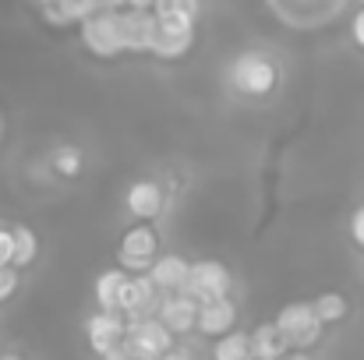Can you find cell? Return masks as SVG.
<instances>
[{"instance_id":"obj_27","label":"cell","mask_w":364,"mask_h":360,"mask_svg":"<svg viewBox=\"0 0 364 360\" xmlns=\"http://www.w3.org/2000/svg\"><path fill=\"white\" fill-rule=\"evenodd\" d=\"M121 7H131V11H152V0H121Z\"/></svg>"},{"instance_id":"obj_8","label":"cell","mask_w":364,"mask_h":360,"mask_svg":"<svg viewBox=\"0 0 364 360\" xmlns=\"http://www.w3.org/2000/svg\"><path fill=\"white\" fill-rule=\"evenodd\" d=\"M159 297H163V293L152 286V279H149L145 272H134V276H127V283H124L117 311H121L127 322H131V318H152L156 307H159Z\"/></svg>"},{"instance_id":"obj_22","label":"cell","mask_w":364,"mask_h":360,"mask_svg":"<svg viewBox=\"0 0 364 360\" xmlns=\"http://www.w3.org/2000/svg\"><path fill=\"white\" fill-rule=\"evenodd\" d=\"M14 290H18V268L0 265V304H4V300H11V297H14Z\"/></svg>"},{"instance_id":"obj_31","label":"cell","mask_w":364,"mask_h":360,"mask_svg":"<svg viewBox=\"0 0 364 360\" xmlns=\"http://www.w3.org/2000/svg\"><path fill=\"white\" fill-rule=\"evenodd\" d=\"M361 4H364V0H361Z\"/></svg>"},{"instance_id":"obj_7","label":"cell","mask_w":364,"mask_h":360,"mask_svg":"<svg viewBox=\"0 0 364 360\" xmlns=\"http://www.w3.org/2000/svg\"><path fill=\"white\" fill-rule=\"evenodd\" d=\"M195 46V25L181 18H156V32L149 43V53L159 60H181Z\"/></svg>"},{"instance_id":"obj_11","label":"cell","mask_w":364,"mask_h":360,"mask_svg":"<svg viewBox=\"0 0 364 360\" xmlns=\"http://www.w3.org/2000/svg\"><path fill=\"white\" fill-rule=\"evenodd\" d=\"M237 329V304L230 297H220V300H205L198 304V315H195V332L205 336V339H220L227 332Z\"/></svg>"},{"instance_id":"obj_26","label":"cell","mask_w":364,"mask_h":360,"mask_svg":"<svg viewBox=\"0 0 364 360\" xmlns=\"http://www.w3.org/2000/svg\"><path fill=\"white\" fill-rule=\"evenodd\" d=\"M159 360H195V354H191V350H184V347H173V350H166Z\"/></svg>"},{"instance_id":"obj_3","label":"cell","mask_w":364,"mask_h":360,"mask_svg":"<svg viewBox=\"0 0 364 360\" xmlns=\"http://www.w3.org/2000/svg\"><path fill=\"white\" fill-rule=\"evenodd\" d=\"M177 339L159 325V318H131L127 329H124V343L121 350L131 360H159L166 350H173Z\"/></svg>"},{"instance_id":"obj_16","label":"cell","mask_w":364,"mask_h":360,"mask_svg":"<svg viewBox=\"0 0 364 360\" xmlns=\"http://www.w3.org/2000/svg\"><path fill=\"white\" fill-rule=\"evenodd\" d=\"M39 258V237L32 227H11V268H28Z\"/></svg>"},{"instance_id":"obj_5","label":"cell","mask_w":364,"mask_h":360,"mask_svg":"<svg viewBox=\"0 0 364 360\" xmlns=\"http://www.w3.org/2000/svg\"><path fill=\"white\" fill-rule=\"evenodd\" d=\"M78 32H82V43L92 57H117L121 50V36H117V11H107V7H96L92 14H85L78 21Z\"/></svg>"},{"instance_id":"obj_17","label":"cell","mask_w":364,"mask_h":360,"mask_svg":"<svg viewBox=\"0 0 364 360\" xmlns=\"http://www.w3.org/2000/svg\"><path fill=\"white\" fill-rule=\"evenodd\" d=\"M127 276L131 272H124V268H107V272L96 276V304H100V311H117Z\"/></svg>"},{"instance_id":"obj_1","label":"cell","mask_w":364,"mask_h":360,"mask_svg":"<svg viewBox=\"0 0 364 360\" xmlns=\"http://www.w3.org/2000/svg\"><path fill=\"white\" fill-rule=\"evenodd\" d=\"M230 85L241 92V96H251V99H262L269 96L276 85H279V67L272 57L258 53V50H244L234 57L230 64Z\"/></svg>"},{"instance_id":"obj_19","label":"cell","mask_w":364,"mask_h":360,"mask_svg":"<svg viewBox=\"0 0 364 360\" xmlns=\"http://www.w3.org/2000/svg\"><path fill=\"white\" fill-rule=\"evenodd\" d=\"M213 360H251V343H247V332L234 329L220 339H213Z\"/></svg>"},{"instance_id":"obj_13","label":"cell","mask_w":364,"mask_h":360,"mask_svg":"<svg viewBox=\"0 0 364 360\" xmlns=\"http://www.w3.org/2000/svg\"><path fill=\"white\" fill-rule=\"evenodd\" d=\"M124 209L138 219V223H152L163 216L166 209V191L156 180H134L124 195Z\"/></svg>"},{"instance_id":"obj_25","label":"cell","mask_w":364,"mask_h":360,"mask_svg":"<svg viewBox=\"0 0 364 360\" xmlns=\"http://www.w3.org/2000/svg\"><path fill=\"white\" fill-rule=\"evenodd\" d=\"M0 265H11V230L0 227Z\"/></svg>"},{"instance_id":"obj_29","label":"cell","mask_w":364,"mask_h":360,"mask_svg":"<svg viewBox=\"0 0 364 360\" xmlns=\"http://www.w3.org/2000/svg\"><path fill=\"white\" fill-rule=\"evenodd\" d=\"M0 360H25V357H18V354H0Z\"/></svg>"},{"instance_id":"obj_2","label":"cell","mask_w":364,"mask_h":360,"mask_svg":"<svg viewBox=\"0 0 364 360\" xmlns=\"http://www.w3.org/2000/svg\"><path fill=\"white\" fill-rule=\"evenodd\" d=\"M272 325L279 329V336L287 339V347L297 350V354L315 350L318 339H322V332H326V325H322V322L315 318V311H311V300H294V304L279 307V315H276Z\"/></svg>"},{"instance_id":"obj_15","label":"cell","mask_w":364,"mask_h":360,"mask_svg":"<svg viewBox=\"0 0 364 360\" xmlns=\"http://www.w3.org/2000/svg\"><path fill=\"white\" fill-rule=\"evenodd\" d=\"M247 343H251V360H279L290 347L287 339L279 336V329L272 322H262L247 332Z\"/></svg>"},{"instance_id":"obj_6","label":"cell","mask_w":364,"mask_h":360,"mask_svg":"<svg viewBox=\"0 0 364 360\" xmlns=\"http://www.w3.org/2000/svg\"><path fill=\"white\" fill-rule=\"evenodd\" d=\"M156 254H159V234L152 230V227H145V223H138V227H131L127 234L121 237V247H117V268L124 272H149V265L156 261Z\"/></svg>"},{"instance_id":"obj_23","label":"cell","mask_w":364,"mask_h":360,"mask_svg":"<svg viewBox=\"0 0 364 360\" xmlns=\"http://www.w3.org/2000/svg\"><path fill=\"white\" fill-rule=\"evenodd\" d=\"M350 237H354L364 247V205L358 209V212H354V216H350Z\"/></svg>"},{"instance_id":"obj_12","label":"cell","mask_w":364,"mask_h":360,"mask_svg":"<svg viewBox=\"0 0 364 360\" xmlns=\"http://www.w3.org/2000/svg\"><path fill=\"white\" fill-rule=\"evenodd\" d=\"M152 32H156V14H152V11H131V7H121V11H117V36H121V50H131V53H149Z\"/></svg>"},{"instance_id":"obj_10","label":"cell","mask_w":364,"mask_h":360,"mask_svg":"<svg viewBox=\"0 0 364 360\" xmlns=\"http://www.w3.org/2000/svg\"><path fill=\"white\" fill-rule=\"evenodd\" d=\"M124 329H127V318H124L121 311H96L85 322V339H89L92 354L103 357V354L117 350L124 343Z\"/></svg>"},{"instance_id":"obj_28","label":"cell","mask_w":364,"mask_h":360,"mask_svg":"<svg viewBox=\"0 0 364 360\" xmlns=\"http://www.w3.org/2000/svg\"><path fill=\"white\" fill-rule=\"evenodd\" d=\"M100 360H131V357H127V354H124L121 347H117V350H110V354H103V357H100Z\"/></svg>"},{"instance_id":"obj_30","label":"cell","mask_w":364,"mask_h":360,"mask_svg":"<svg viewBox=\"0 0 364 360\" xmlns=\"http://www.w3.org/2000/svg\"><path fill=\"white\" fill-rule=\"evenodd\" d=\"M39 4H50V0H39Z\"/></svg>"},{"instance_id":"obj_24","label":"cell","mask_w":364,"mask_h":360,"mask_svg":"<svg viewBox=\"0 0 364 360\" xmlns=\"http://www.w3.org/2000/svg\"><path fill=\"white\" fill-rule=\"evenodd\" d=\"M350 36H354V43L364 50V7L354 14V21H350Z\"/></svg>"},{"instance_id":"obj_21","label":"cell","mask_w":364,"mask_h":360,"mask_svg":"<svg viewBox=\"0 0 364 360\" xmlns=\"http://www.w3.org/2000/svg\"><path fill=\"white\" fill-rule=\"evenodd\" d=\"M53 170H57L60 177H78V173H82V152H78L75 145H60V148L53 152Z\"/></svg>"},{"instance_id":"obj_14","label":"cell","mask_w":364,"mask_h":360,"mask_svg":"<svg viewBox=\"0 0 364 360\" xmlns=\"http://www.w3.org/2000/svg\"><path fill=\"white\" fill-rule=\"evenodd\" d=\"M188 268L191 261L181 258V254H156V261L149 265V279L159 293H184V283H188Z\"/></svg>"},{"instance_id":"obj_4","label":"cell","mask_w":364,"mask_h":360,"mask_svg":"<svg viewBox=\"0 0 364 360\" xmlns=\"http://www.w3.org/2000/svg\"><path fill=\"white\" fill-rule=\"evenodd\" d=\"M234 290V276L223 261H213V258H202V261H191L188 268V283H184V293L198 304L205 300H220V297H230Z\"/></svg>"},{"instance_id":"obj_18","label":"cell","mask_w":364,"mask_h":360,"mask_svg":"<svg viewBox=\"0 0 364 360\" xmlns=\"http://www.w3.org/2000/svg\"><path fill=\"white\" fill-rule=\"evenodd\" d=\"M311 311H315V318H318L322 325H340V322H347V315H350V300H347L343 293H336V290H326V293H318V297L311 300Z\"/></svg>"},{"instance_id":"obj_9","label":"cell","mask_w":364,"mask_h":360,"mask_svg":"<svg viewBox=\"0 0 364 360\" xmlns=\"http://www.w3.org/2000/svg\"><path fill=\"white\" fill-rule=\"evenodd\" d=\"M195 315H198V300H191L188 293H163L159 297L156 318L173 339L195 332Z\"/></svg>"},{"instance_id":"obj_20","label":"cell","mask_w":364,"mask_h":360,"mask_svg":"<svg viewBox=\"0 0 364 360\" xmlns=\"http://www.w3.org/2000/svg\"><path fill=\"white\" fill-rule=\"evenodd\" d=\"M202 0H152V14L156 18H181V21H198Z\"/></svg>"}]
</instances>
